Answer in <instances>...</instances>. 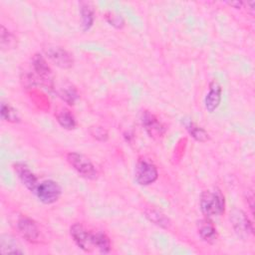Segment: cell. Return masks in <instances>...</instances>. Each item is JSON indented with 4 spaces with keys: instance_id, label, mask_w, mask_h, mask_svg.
<instances>
[{
    "instance_id": "obj_5",
    "label": "cell",
    "mask_w": 255,
    "mask_h": 255,
    "mask_svg": "<svg viewBox=\"0 0 255 255\" xmlns=\"http://www.w3.org/2000/svg\"><path fill=\"white\" fill-rule=\"evenodd\" d=\"M158 177L157 168L147 160L140 159L137 161L134 169L135 181L140 185H148L153 183Z\"/></svg>"
},
{
    "instance_id": "obj_20",
    "label": "cell",
    "mask_w": 255,
    "mask_h": 255,
    "mask_svg": "<svg viewBox=\"0 0 255 255\" xmlns=\"http://www.w3.org/2000/svg\"><path fill=\"white\" fill-rule=\"evenodd\" d=\"M0 114H1V118L9 123H19L20 122V117H19L17 111L8 104H5V103L1 104Z\"/></svg>"
},
{
    "instance_id": "obj_14",
    "label": "cell",
    "mask_w": 255,
    "mask_h": 255,
    "mask_svg": "<svg viewBox=\"0 0 255 255\" xmlns=\"http://www.w3.org/2000/svg\"><path fill=\"white\" fill-rule=\"evenodd\" d=\"M0 249L2 254H22L24 251L21 249L19 243L10 235L3 234L0 238Z\"/></svg>"
},
{
    "instance_id": "obj_21",
    "label": "cell",
    "mask_w": 255,
    "mask_h": 255,
    "mask_svg": "<svg viewBox=\"0 0 255 255\" xmlns=\"http://www.w3.org/2000/svg\"><path fill=\"white\" fill-rule=\"evenodd\" d=\"M95 245L96 249H98L101 253H109L111 251L110 238L104 232H96Z\"/></svg>"
},
{
    "instance_id": "obj_19",
    "label": "cell",
    "mask_w": 255,
    "mask_h": 255,
    "mask_svg": "<svg viewBox=\"0 0 255 255\" xmlns=\"http://www.w3.org/2000/svg\"><path fill=\"white\" fill-rule=\"evenodd\" d=\"M0 45L3 50L13 49L16 46L15 36L11 32H9L3 25L1 26L0 32Z\"/></svg>"
},
{
    "instance_id": "obj_7",
    "label": "cell",
    "mask_w": 255,
    "mask_h": 255,
    "mask_svg": "<svg viewBox=\"0 0 255 255\" xmlns=\"http://www.w3.org/2000/svg\"><path fill=\"white\" fill-rule=\"evenodd\" d=\"M45 54L54 65L61 69H69L74 64L72 55L62 47L49 46L45 49Z\"/></svg>"
},
{
    "instance_id": "obj_6",
    "label": "cell",
    "mask_w": 255,
    "mask_h": 255,
    "mask_svg": "<svg viewBox=\"0 0 255 255\" xmlns=\"http://www.w3.org/2000/svg\"><path fill=\"white\" fill-rule=\"evenodd\" d=\"M231 224L239 237L247 239L253 233V226L246 215V213L240 209H234L230 214Z\"/></svg>"
},
{
    "instance_id": "obj_8",
    "label": "cell",
    "mask_w": 255,
    "mask_h": 255,
    "mask_svg": "<svg viewBox=\"0 0 255 255\" xmlns=\"http://www.w3.org/2000/svg\"><path fill=\"white\" fill-rule=\"evenodd\" d=\"M17 229L21 236L27 241L31 243L40 241V229L33 219L27 216L20 217L17 222Z\"/></svg>"
},
{
    "instance_id": "obj_16",
    "label": "cell",
    "mask_w": 255,
    "mask_h": 255,
    "mask_svg": "<svg viewBox=\"0 0 255 255\" xmlns=\"http://www.w3.org/2000/svg\"><path fill=\"white\" fill-rule=\"evenodd\" d=\"M57 118V122L59 123V125L66 128V129H73L76 127V120L74 118V116L70 113V111L64 109L62 111H60L59 113H57L56 115Z\"/></svg>"
},
{
    "instance_id": "obj_13",
    "label": "cell",
    "mask_w": 255,
    "mask_h": 255,
    "mask_svg": "<svg viewBox=\"0 0 255 255\" xmlns=\"http://www.w3.org/2000/svg\"><path fill=\"white\" fill-rule=\"evenodd\" d=\"M80 12L82 16V29L83 31H88L94 23L95 10L94 6L90 2L80 3Z\"/></svg>"
},
{
    "instance_id": "obj_25",
    "label": "cell",
    "mask_w": 255,
    "mask_h": 255,
    "mask_svg": "<svg viewBox=\"0 0 255 255\" xmlns=\"http://www.w3.org/2000/svg\"><path fill=\"white\" fill-rule=\"evenodd\" d=\"M230 6H234L235 8H240L241 5H242V2H227Z\"/></svg>"
},
{
    "instance_id": "obj_11",
    "label": "cell",
    "mask_w": 255,
    "mask_h": 255,
    "mask_svg": "<svg viewBox=\"0 0 255 255\" xmlns=\"http://www.w3.org/2000/svg\"><path fill=\"white\" fill-rule=\"evenodd\" d=\"M14 169L18 174L21 182L32 192L35 193L37 186L39 185V181L37 176L31 171V169L24 163H16L14 165Z\"/></svg>"
},
{
    "instance_id": "obj_10",
    "label": "cell",
    "mask_w": 255,
    "mask_h": 255,
    "mask_svg": "<svg viewBox=\"0 0 255 255\" xmlns=\"http://www.w3.org/2000/svg\"><path fill=\"white\" fill-rule=\"evenodd\" d=\"M32 66L37 76L41 80V83L47 87H52V71L48 66L46 60L39 54L35 55L32 60Z\"/></svg>"
},
{
    "instance_id": "obj_22",
    "label": "cell",
    "mask_w": 255,
    "mask_h": 255,
    "mask_svg": "<svg viewBox=\"0 0 255 255\" xmlns=\"http://www.w3.org/2000/svg\"><path fill=\"white\" fill-rule=\"evenodd\" d=\"M59 97L62 100H64L67 104L74 105L76 100L78 99V93L74 87L69 86L59 91Z\"/></svg>"
},
{
    "instance_id": "obj_18",
    "label": "cell",
    "mask_w": 255,
    "mask_h": 255,
    "mask_svg": "<svg viewBox=\"0 0 255 255\" xmlns=\"http://www.w3.org/2000/svg\"><path fill=\"white\" fill-rule=\"evenodd\" d=\"M145 216L154 224L167 228L169 226V220L168 218H166L164 216V214H162L161 212L155 210V209H147L145 211Z\"/></svg>"
},
{
    "instance_id": "obj_12",
    "label": "cell",
    "mask_w": 255,
    "mask_h": 255,
    "mask_svg": "<svg viewBox=\"0 0 255 255\" xmlns=\"http://www.w3.org/2000/svg\"><path fill=\"white\" fill-rule=\"evenodd\" d=\"M221 94L222 89L220 84L215 80L211 81L209 84L208 93L204 99V106L207 112L213 113L218 108L221 101Z\"/></svg>"
},
{
    "instance_id": "obj_1",
    "label": "cell",
    "mask_w": 255,
    "mask_h": 255,
    "mask_svg": "<svg viewBox=\"0 0 255 255\" xmlns=\"http://www.w3.org/2000/svg\"><path fill=\"white\" fill-rule=\"evenodd\" d=\"M201 212L207 217L219 216L224 212L225 199L221 191L217 188L202 192L199 201Z\"/></svg>"
},
{
    "instance_id": "obj_9",
    "label": "cell",
    "mask_w": 255,
    "mask_h": 255,
    "mask_svg": "<svg viewBox=\"0 0 255 255\" xmlns=\"http://www.w3.org/2000/svg\"><path fill=\"white\" fill-rule=\"evenodd\" d=\"M141 122L145 131L150 137L154 139H158L164 134L165 132L164 126L162 125L161 122H159V120L154 115L150 114L149 112L145 111L142 114Z\"/></svg>"
},
{
    "instance_id": "obj_15",
    "label": "cell",
    "mask_w": 255,
    "mask_h": 255,
    "mask_svg": "<svg viewBox=\"0 0 255 255\" xmlns=\"http://www.w3.org/2000/svg\"><path fill=\"white\" fill-rule=\"evenodd\" d=\"M199 236L208 243H213L217 238V231L211 221L205 219L201 221L198 225Z\"/></svg>"
},
{
    "instance_id": "obj_4",
    "label": "cell",
    "mask_w": 255,
    "mask_h": 255,
    "mask_svg": "<svg viewBox=\"0 0 255 255\" xmlns=\"http://www.w3.org/2000/svg\"><path fill=\"white\" fill-rule=\"evenodd\" d=\"M61 193L62 188L60 184L51 179L40 182L35 191L38 199L45 204H51L56 202L59 199Z\"/></svg>"
},
{
    "instance_id": "obj_23",
    "label": "cell",
    "mask_w": 255,
    "mask_h": 255,
    "mask_svg": "<svg viewBox=\"0 0 255 255\" xmlns=\"http://www.w3.org/2000/svg\"><path fill=\"white\" fill-rule=\"evenodd\" d=\"M90 133L93 137H95L98 140L101 141H105L108 139L109 137V133L107 131L106 128H104L103 127H92L90 128Z\"/></svg>"
},
{
    "instance_id": "obj_3",
    "label": "cell",
    "mask_w": 255,
    "mask_h": 255,
    "mask_svg": "<svg viewBox=\"0 0 255 255\" xmlns=\"http://www.w3.org/2000/svg\"><path fill=\"white\" fill-rule=\"evenodd\" d=\"M70 234L74 242L82 250L86 252H91L93 251L94 248H96V245H95L96 233L90 232L81 223L73 224L70 228Z\"/></svg>"
},
{
    "instance_id": "obj_17",
    "label": "cell",
    "mask_w": 255,
    "mask_h": 255,
    "mask_svg": "<svg viewBox=\"0 0 255 255\" xmlns=\"http://www.w3.org/2000/svg\"><path fill=\"white\" fill-rule=\"evenodd\" d=\"M185 127H186V129L188 130V132L197 141L203 142V141H207L209 139V134L207 133V131L204 128L196 126L194 123H192V122L185 123Z\"/></svg>"
},
{
    "instance_id": "obj_2",
    "label": "cell",
    "mask_w": 255,
    "mask_h": 255,
    "mask_svg": "<svg viewBox=\"0 0 255 255\" xmlns=\"http://www.w3.org/2000/svg\"><path fill=\"white\" fill-rule=\"evenodd\" d=\"M67 160L73 168L87 179H96L98 177V170L93 162L85 155L78 152H69Z\"/></svg>"
},
{
    "instance_id": "obj_24",
    "label": "cell",
    "mask_w": 255,
    "mask_h": 255,
    "mask_svg": "<svg viewBox=\"0 0 255 255\" xmlns=\"http://www.w3.org/2000/svg\"><path fill=\"white\" fill-rule=\"evenodd\" d=\"M106 19L112 26H114L116 28H122L125 24V21H124L123 17L119 14L114 13V12H108L106 14Z\"/></svg>"
}]
</instances>
